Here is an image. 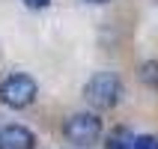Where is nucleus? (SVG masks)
<instances>
[{
  "label": "nucleus",
  "instance_id": "nucleus-1",
  "mask_svg": "<svg viewBox=\"0 0 158 149\" xmlns=\"http://www.w3.org/2000/svg\"><path fill=\"white\" fill-rule=\"evenodd\" d=\"M84 98H87V105L96 107V110H110V107H116L119 98H123V81L116 78L114 72H98V75H93V78L87 81Z\"/></svg>",
  "mask_w": 158,
  "mask_h": 149
},
{
  "label": "nucleus",
  "instance_id": "nucleus-4",
  "mask_svg": "<svg viewBox=\"0 0 158 149\" xmlns=\"http://www.w3.org/2000/svg\"><path fill=\"white\" fill-rule=\"evenodd\" d=\"M0 149H36V134L27 125H3L0 128Z\"/></svg>",
  "mask_w": 158,
  "mask_h": 149
},
{
  "label": "nucleus",
  "instance_id": "nucleus-2",
  "mask_svg": "<svg viewBox=\"0 0 158 149\" xmlns=\"http://www.w3.org/2000/svg\"><path fill=\"white\" fill-rule=\"evenodd\" d=\"M39 96V87L30 75H9L3 84H0V105L12 107V110H24L30 107Z\"/></svg>",
  "mask_w": 158,
  "mask_h": 149
},
{
  "label": "nucleus",
  "instance_id": "nucleus-6",
  "mask_svg": "<svg viewBox=\"0 0 158 149\" xmlns=\"http://www.w3.org/2000/svg\"><path fill=\"white\" fill-rule=\"evenodd\" d=\"M140 81L149 89H158V60H146L140 66Z\"/></svg>",
  "mask_w": 158,
  "mask_h": 149
},
{
  "label": "nucleus",
  "instance_id": "nucleus-7",
  "mask_svg": "<svg viewBox=\"0 0 158 149\" xmlns=\"http://www.w3.org/2000/svg\"><path fill=\"white\" fill-rule=\"evenodd\" d=\"M134 149H158V137L155 134H137L134 137Z\"/></svg>",
  "mask_w": 158,
  "mask_h": 149
},
{
  "label": "nucleus",
  "instance_id": "nucleus-8",
  "mask_svg": "<svg viewBox=\"0 0 158 149\" xmlns=\"http://www.w3.org/2000/svg\"><path fill=\"white\" fill-rule=\"evenodd\" d=\"M24 3H27L30 9H45L48 3H51V0H24Z\"/></svg>",
  "mask_w": 158,
  "mask_h": 149
},
{
  "label": "nucleus",
  "instance_id": "nucleus-3",
  "mask_svg": "<svg viewBox=\"0 0 158 149\" xmlns=\"http://www.w3.org/2000/svg\"><path fill=\"white\" fill-rule=\"evenodd\" d=\"M102 131H105V125H102L98 114H75L63 125L66 140L75 143V146H93V143H98Z\"/></svg>",
  "mask_w": 158,
  "mask_h": 149
},
{
  "label": "nucleus",
  "instance_id": "nucleus-5",
  "mask_svg": "<svg viewBox=\"0 0 158 149\" xmlns=\"http://www.w3.org/2000/svg\"><path fill=\"white\" fill-rule=\"evenodd\" d=\"M134 137L137 134H131L125 125H119L105 137V149H134Z\"/></svg>",
  "mask_w": 158,
  "mask_h": 149
},
{
  "label": "nucleus",
  "instance_id": "nucleus-9",
  "mask_svg": "<svg viewBox=\"0 0 158 149\" xmlns=\"http://www.w3.org/2000/svg\"><path fill=\"white\" fill-rule=\"evenodd\" d=\"M87 3H107V0H87Z\"/></svg>",
  "mask_w": 158,
  "mask_h": 149
}]
</instances>
